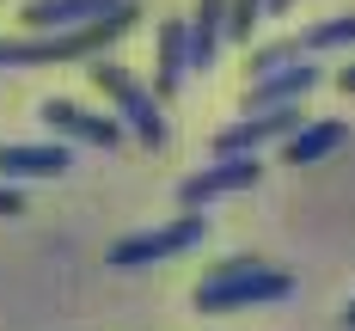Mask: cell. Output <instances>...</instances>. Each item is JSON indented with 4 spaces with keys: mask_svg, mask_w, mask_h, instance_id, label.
Returning a JSON list of instances; mask_svg holds the SVG:
<instances>
[{
    "mask_svg": "<svg viewBox=\"0 0 355 331\" xmlns=\"http://www.w3.org/2000/svg\"><path fill=\"white\" fill-rule=\"evenodd\" d=\"M288 289H294V276H282V270H263L257 257H227L196 289V307L202 313H227V307H251V300H282Z\"/></svg>",
    "mask_w": 355,
    "mask_h": 331,
    "instance_id": "cell-1",
    "label": "cell"
},
{
    "mask_svg": "<svg viewBox=\"0 0 355 331\" xmlns=\"http://www.w3.org/2000/svg\"><path fill=\"white\" fill-rule=\"evenodd\" d=\"M129 19H135V6H110L105 19H92V25H73L62 37H37V43H0V62L6 68H25V62H73V56H86V49H98L110 37L129 31Z\"/></svg>",
    "mask_w": 355,
    "mask_h": 331,
    "instance_id": "cell-2",
    "label": "cell"
},
{
    "mask_svg": "<svg viewBox=\"0 0 355 331\" xmlns=\"http://www.w3.org/2000/svg\"><path fill=\"white\" fill-rule=\"evenodd\" d=\"M202 233H209V221H202V215H178L172 227H147V233H135V239H123V246L110 252V264H116V270H141V264H159V257L196 246Z\"/></svg>",
    "mask_w": 355,
    "mask_h": 331,
    "instance_id": "cell-3",
    "label": "cell"
},
{
    "mask_svg": "<svg viewBox=\"0 0 355 331\" xmlns=\"http://www.w3.org/2000/svg\"><path fill=\"white\" fill-rule=\"evenodd\" d=\"M92 80H98V92H110V99L123 105V117L135 123V135H141V142H166L159 105H153V99H147V92H141V86H135L123 68H116V62H98V68H92Z\"/></svg>",
    "mask_w": 355,
    "mask_h": 331,
    "instance_id": "cell-4",
    "label": "cell"
},
{
    "mask_svg": "<svg viewBox=\"0 0 355 331\" xmlns=\"http://www.w3.org/2000/svg\"><path fill=\"white\" fill-rule=\"evenodd\" d=\"M257 160L251 153H220V166H209V172H196V178L178 184V203L184 209H202L209 196H227V190H245V184H257Z\"/></svg>",
    "mask_w": 355,
    "mask_h": 331,
    "instance_id": "cell-5",
    "label": "cell"
},
{
    "mask_svg": "<svg viewBox=\"0 0 355 331\" xmlns=\"http://www.w3.org/2000/svg\"><path fill=\"white\" fill-rule=\"evenodd\" d=\"M294 129H300V110L294 105H270L263 117H245V123L220 129V135H214V153H251V147H263V142H288Z\"/></svg>",
    "mask_w": 355,
    "mask_h": 331,
    "instance_id": "cell-6",
    "label": "cell"
},
{
    "mask_svg": "<svg viewBox=\"0 0 355 331\" xmlns=\"http://www.w3.org/2000/svg\"><path fill=\"white\" fill-rule=\"evenodd\" d=\"M43 123H49L55 135H73V142H92V147H110L116 135H123L110 117H92V110L68 105V99H49V105H43Z\"/></svg>",
    "mask_w": 355,
    "mask_h": 331,
    "instance_id": "cell-7",
    "label": "cell"
},
{
    "mask_svg": "<svg viewBox=\"0 0 355 331\" xmlns=\"http://www.w3.org/2000/svg\"><path fill=\"white\" fill-rule=\"evenodd\" d=\"M116 0H31L25 6V25L31 31H73V25H92L105 19Z\"/></svg>",
    "mask_w": 355,
    "mask_h": 331,
    "instance_id": "cell-8",
    "label": "cell"
},
{
    "mask_svg": "<svg viewBox=\"0 0 355 331\" xmlns=\"http://www.w3.org/2000/svg\"><path fill=\"white\" fill-rule=\"evenodd\" d=\"M62 172H68V147H0V178H62Z\"/></svg>",
    "mask_w": 355,
    "mask_h": 331,
    "instance_id": "cell-9",
    "label": "cell"
},
{
    "mask_svg": "<svg viewBox=\"0 0 355 331\" xmlns=\"http://www.w3.org/2000/svg\"><path fill=\"white\" fill-rule=\"evenodd\" d=\"M319 86V68H270L257 74V86H251V110H270V105H294L300 92H313Z\"/></svg>",
    "mask_w": 355,
    "mask_h": 331,
    "instance_id": "cell-10",
    "label": "cell"
},
{
    "mask_svg": "<svg viewBox=\"0 0 355 331\" xmlns=\"http://www.w3.org/2000/svg\"><path fill=\"white\" fill-rule=\"evenodd\" d=\"M343 135H349V123H337V117L300 123V129L288 135V166H313V160H324L331 147H343Z\"/></svg>",
    "mask_w": 355,
    "mask_h": 331,
    "instance_id": "cell-11",
    "label": "cell"
},
{
    "mask_svg": "<svg viewBox=\"0 0 355 331\" xmlns=\"http://www.w3.org/2000/svg\"><path fill=\"white\" fill-rule=\"evenodd\" d=\"M220 31H227V0H202L196 6V25H190V68H209L214 62Z\"/></svg>",
    "mask_w": 355,
    "mask_h": 331,
    "instance_id": "cell-12",
    "label": "cell"
},
{
    "mask_svg": "<svg viewBox=\"0 0 355 331\" xmlns=\"http://www.w3.org/2000/svg\"><path fill=\"white\" fill-rule=\"evenodd\" d=\"M184 68H190V25L172 19V25L159 31V92H178Z\"/></svg>",
    "mask_w": 355,
    "mask_h": 331,
    "instance_id": "cell-13",
    "label": "cell"
},
{
    "mask_svg": "<svg viewBox=\"0 0 355 331\" xmlns=\"http://www.w3.org/2000/svg\"><path fill=\"white\" fill-rule=\"evenodd\" d=\"M343 43H355V12L324 19V25H313V31L300 37V49H343Z\"/></svg>",
    "mask_w": 355,
    "mask_h": 331,
    "instance_id": "cell-14",
    "label": "cell"
},
{
    "mask_svg": "<svg viewBox=\"0 0 355 331\" xmlns=\"http://www.w3.org/2000/svg\"><path fill=\"white\" fill-rule=\"evenodd\" d=\"M263 6H270V0H233V6H227V12H233V19H227V37L245 43V37L257 31V12H263Z\"/></svg>",
    "mask_w": 355,
    "mask_h": 331,
    "instance_id": "cell-15",
    "label": "cell"
},
{
    "mask_svg": "<svg viewBox=\"0 0 355 331\" xmlns=\"http://www.w3.org/2000/svg\"><path fill=\"white\" fill-rule=\"evenodd\" d=\"M294 49H300V43H270V49H257V56H251V74H270V68H282V62H294Z\"/></svg>",
    "mask_w": 355,
    "mask_h": 331,
    "instance_id": "cell-16",
    "label": "cell"
},
{
    "mask_svg": "<svg viewBox=\"0 0 355 331\" xmlns=\"http://www.w3.org/2000/svg\"><path fill=\"white\" fill-rule=\"evenodd\" d=\"M0 215H25V196H19V190H6V184H0Z\"/></svg>",
    "mask_w": 355,
    "mask_h": 331,
    "instance_id": "cell-17",
    "label": "cell"
},
{
    "mask_svg": "<svg viewBox=\"0 0 355 331\" xmlns=\"http://www.w3.org/2000/svg\"><path fill=\"white\" fill-rule=\"evenodd\" d=\"M337 86H343V92H355V68H343V74H337Z\"/></svg>",
    "mask_w": 355,
    "mask_h": 331,
    "instance_id": "cell-18",
    "label": "cell"
},
{
    "mask_svg": "<svg viewBox=\"0 0 355 331\" xmlns=\"http://www.w3.org/2000/svg\"><path fill=\"white\" fill-rule=\"evenodd\" d=\"M282 6H288V0H270V12H282Z\"/></svg>",
    "mask_w": 355,
    "mask_h": 331,
    "instance_id": "cell-19",
    "label": "cell"
},
{
    "mask_svg": "<svg viewBox=\"0 0 355 331\" xmlns=\"http://www.w3.org/2000/svg\"><path fill=\"white\" fill-rule=\"evenodd\" d=\"M349 325H355V307H349Z\"/></svg>",
    "mask_w": 355,
    "mask_h": 331,
    "instance_id": "cell-20",
    "label": "cell"
}]
</instances>
